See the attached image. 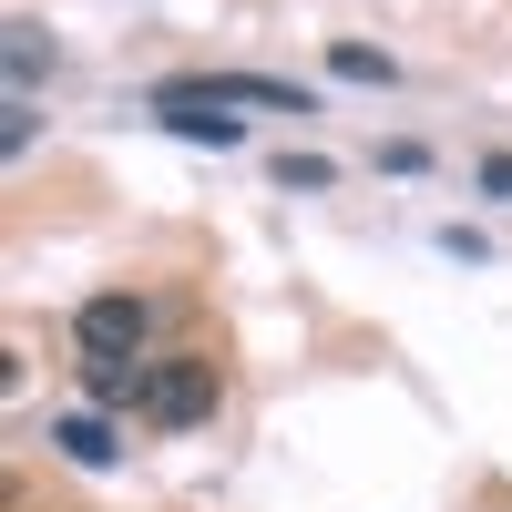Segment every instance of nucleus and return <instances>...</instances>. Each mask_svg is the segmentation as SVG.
I'll return each mask as SVG.
<instances>
[{"label": "nucleus", "instance_id": "nucleus-2", "mask_svg": "<svg viewBox=\"0 0 512 512\" xmlns=\"http://www.w3.org/2000/svg\"><path fill=\"white\" fill-rule=\"evenodd\" d=\"M236 103H256V113H308V93L277 82V72H185V82H154V93H144V113H236Z\"/></svg>", "mask_w": 512, "mask_h": 512}, {"label": "nucleus", "instance_id": "nucleus-5", "mask_svg": "<svg viewBox=\"0 0 512 512\" xmlns=\"http://www.w3.org/2000/svg\"><path fill=\"white\" fill-rule=\"evenodd\" d=\"M164 134H185V144H216V154H236L246 144V113H154Z\"/></svg>", "mask_w": 512, "mask_h": 512}, {"label": "nucleus", "instance_id": "nucleus-9", "mask_svg": "<svg viewBox=\"0 0 512 512\" xmlns=\"http://www.w3.org/2000/svg\"><path fill=\"white\" fill-rule=\"evenodd\" d=\"M379 175H431V154H420V144H400V134H390V144H379Z\"/></svg>", "mask_w": 512, "mask_h": 512}, {"label": "nucleus", "instance_id": "nucleus-6", "mask_svg": "<svg viewBox=\"0 0 512 512\" xmlns=\"http://www.w3.org/2000/svg\"><path fill=\"white\" fill-rule=\"evenodd\" d=\"M52 72V41H41V21H11V103H21V82Z\"/></svg>", "mask_w": 512, "mask_h": 512}, {"label": "nucleus", "instance_id": "nucleus-1", "mask_svg": "<svg viewBox=\"0 0 512 512\" xmlns=\"http://www.w3.org/2000/svg\"><path fill=\"white\" fill-rule=\"evenodd\" d=\"M72 349H82V369H123V359H144V349H154V297H144V287H103V297H82V308H72Z\"/></svg>", "mask_w": 512, "mask_h": 512}, {"label": "nucleus", "instance_id": "nucleus-3", "mask_svg": "<svg viewBox=\"0 0 512 512\" xmlns=\"http://www.w3.org/2000/svg\"><path fill=\"white\" fill-rule=\"evenodd\" d=\"M216 400H226L216 359H154V379H144V420L154 431H195V420H216Z\"/></svg>", "mask_w": 512, "mask_h": 512}, {"label": "nucleus", "instance_id": "nucleus-10", "mask_svg": "<svg viewBox=\"0 0 512 512\" xmlns=\"http://www.w3.org/2000/svg\"><path fill=\"white\" fill-rule=\"evenodd\" d=\"M482 195H502V205H512V154H482Z\"/></svg>", "mask_w": 512, "mask_h": 512}, {"label": "nucleus", "instance_id": "nucleus-7", "mask_svg": "<svg viewBox=\"0 0 512 512\" xmlns=\"http://www.w3.org/2000/svg\"><path fill=\"white\" fill-rule=\"evenodd\" d=\"M277 185H287V195H328L338 164H328V154H277Z\"/></svg>", "mask_w": 512, "mask_h": 512}, {"label": "nucleus", "instance_id": "nucleus-8", "mask_svg": "<svg viewBox=\"0 0 512 512\" xmlns=\"http://www.w3.org/2000/svg\"><path fill=\"white\" fill-rule=\"evenodd\" d=\"M328 72H349V82H400V62H390V52H369V41H338Z\"/></svg>", "mask_w": 512, "mask_h": 512}, {"label": "nucleus", "instance_id": "nucleus-4", "mask_svg": "<svg viewBox=\"0 0 512 512\" xmlns=\"http://www.w3.org/2000/svg\"><path fill=\"white\" fill-rule=\"evenodd\" d=\"M52 451L72 461V472H113V461H123V441L103 431L93 410H62V420H52Z\"/></svg>", "mask_w": 512, "mask_h": 512}]
</instances>
